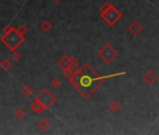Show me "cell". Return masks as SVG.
<instances>
[{
	"instance_id": "4fadbf2b",
	"label": "cell",
	"mask_w": 159,
	"mask_h": 135,
	"mask_svg": "<svg viewBox=\"0 0 159 135\" xmlns=\"http://www.w3.org/2000/svg\"><path fill=\"white\" fill-rule=\"evenodd\" d=\"M54 1H55V2H57V3H58V2H61L62 0H54Z\"/></svg>"
},
{
	"instance_id": "6da1fadb",
	"label": "cell",
	"mask_w": 159,
	"mask_h": 135,
	"mask_svg": "<svg viewBox=\"0 0 159 135\" xmlns=\"http://www.w3.org/2000/svg\"><path fill=\"white\" fill-rule=\"evenodd\" d=\"M125 74L126 72H119L106 76H99L93 70L91 66L85 64L81 69L74 70L72 75L69 77V83L73 85L75 89L78 90L81 95H82L85 98H88L103 84L105 79Z\"/></svg>"
},
{
	"instance_id": "277c9868",
	"label": "cell",
	"mask_w": 159,
	"mask_h": 135,
	"mask_svg": "<svg viewBox=\"0 0 159 135\" xmlns=\"http://www.w3.org/2000/svg\"><path fill=\"white\" fill-rule=\"evenodd\" d=\"M36 101L46 110L56 101V98L52 95V94H51L49 90L44 89L43 91L37 97Z\"/></svg>"
},
{
	"instance_id": "5b68a950",
	"label": "cell",
	"mask_w": 159,
	"mask_h": 135,
	"mask_svg": "<svg viewBox=\"0 0 159 135\" xmlns=\"http://www.w3.org/2000/svg\"><path fill=\"white\" fill-rule=\"evenodd\" d=\"M128 30L133 34L134 36H138L140 34L143 30V26L141 25V24L139 21H134L132 24L128 26Z\"/></svg>"
},
{
	"instance_id": "3957f363",
	"label": "cell",
	"mask_w": 159,
	"mask_h": 135,
	"mask_svg": "<svg viewBox=\"0 0 159 135\" xmlns=\"http://www.w3.org/2000/svg\"><path fill=\"white\" fill-rule=\"evenodd\" d=\"M98 56L103 60L105 64L109 65L113 61L114 58L118 56V52L109 43H106L98 53Z\"/></svg>"
},
{
	"instance_id": "30bf717a",
	"label": "cell",
	"mask_w": 159,
	"mask_h": 135,
	"mask_svg": "<svg viewBox=\"0 0 159 135\" xmlns=\"http://www.w3.org/2000/svg\"><path fill=\"white\" fill-rule=\"evenodd\" d=\"M39 127H40L43 130H46L50 127V122L46 119H43L40 121V123H39Z\"/></svg>"
},
{
	"instance_id": "9c48e42d",
	"label": "cell",
	"mask_w": 159,
	"mask_h": 135,
	"mask_svg": "<svg viewBox=\"0 0 159 135\" xmlns=\"http://www.w3.org/2000/svg\"><path fill=\"white\" fill-rule=\"evenodd\" d=\"M68 66L75 70L77 69V67L79 66V61L75 57H69V65Z\"/></svg>"
},
{
	"instance_id": "8fae6325",
	"label": "cell",
	"mask_w": 159,
	"mask_h": 135,
	"mask_svg": "<svg viewBox=\"0 0 159 135\" xmlns=\"http://www.w3.org/2000/svg\"><path fill=\"white\" fill-rule=\"evenodd\" d=\"M41 28L44 30V31H49L51 28H52V24L49 22V21H45V22H43L42 24H41Z\"/></svg>"
},
{
	"instance_id": "7a4b0ae2",
	"label": "cell",
	"mask_w": 159,
	"mask_h": 135,
	"mask_svg": "<svg viewBox=\"0 0 159 135\" xmlns=\"http://www.w3.org/2000/svg\"><path fill=\"white\" fill-rule=\"evenodd\" d=\"M100 16L109 26H112L121 19L122 13L113 5L110 4V6L107 8V10L100 12Z\"/></svg>"
},
{
	"instance_id": "ba28073f",
	"label": "cell",
	"mask_w": 159,
	"mask_h": 135,
	"mask_svg": "<svg viewBox=\"0 0 159 135\" xmlns=\"http://www.w3.org/2000/svg\"><path fill=\"white\" fill-rule=\"evenodd\" d=\"M120 107H121V104L117 101H112L109 105V110L112 112H116L119 109H120Z\"/></svg>"
},
{
	"instance_id": "8992f818",
	"label": "cell",
	"mask_w": 159,
	"mask_h": 135,
	"mask_svg": "<svg viewBox=\"0 0 159 135\" xmlns=\"http://www.w3.org/2000/svg\"><path fill=\"white\" fill-rule=\"evenodd\" d=\"M157 75L153 72V71L152 70H149L147 71L146 73L144 74L143 76V80H144V82L146 83L147 84L149 85H151V84H156L157 82Z\"/></svg>"
},
{
	"instance_id": "7c38bea8",
	"label": "cell",
	"mask_w": 159,
	"mask_h": 135,
	"mask_svg": "<svg viewBox=\"0 0 159 135\" xmlns=\"http://www.w3.org/2000/svg\"><path fill=\"white\" fill-rule=\"evenodd\" d=\"M60 84H61V81L59 79H54L52 80V85L54 87L57 88V87H59L60 86Z\"/></svg>"
},
{
	"instance_id": "52a82bcc",
	"label": "cell",
	"mask_w": 159,
	"mask_h": 135,
	"mask_svg": "<svg viewBox=\"0 0 159 135\" xmlns=\"http://www.w3.org/2000/svg\"><path fill=\"white\" fill-rule=\"evenodd\" d=\"M57 65H58L62 70L66 69V68L68 67V65H69V57L68 56H62L59 59V61L57 62Z\"/></svg>"
}]
</instances>
